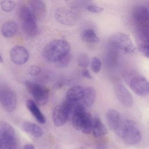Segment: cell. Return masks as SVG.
I'll use <instances>...</instances> for the list:
<instances>
[{
	"label": "cell",
	"mask_w": 149,
	"mask_h": 149,
	"mask_svg": "<svg viewBox=\"0 0 149 149\" xmlns=\"http://www.w3.org/2000/svg\"><path fill=\"white\" fill-rule=\"evenodd\" d=\"M65 1H68V0H65Z\"/></svg>",
	"instance_id": "74e56055"
},
{
	"label": "cell",
	"mask_w": 149,
	"mask_h": 149,
	"mask_svg": "<svg viewBox=\"0 0 149 149\" xmlns=\"http://www.w3.org/2000/svg\"><path fill=\"white\" fill-rule=\"evenodd\" d=\"M83 41L90 43H97L100 42V38L96 35L95 31L91 29H87L81 33Z\"/></svg>",
	"instance_id": "cb8c5ba5"
},
{
	"label": "cell",
	"mask_w": 149,
	"mask_h": 149,
	"mask_svg": "<svg viewBox=\"0 0 149 149\" xmlns=\"http://www.w3.org/2000/svg\"><path fill=\"white\" fill-rule=\"evenodd\" d=\"M70 118L69 112L62 104L55 107L52 112V119L55 126L57 127L62 126Z\"/></svg>",
	"instance_id": "7c38bea8"
},
{
	"label": "cell",
	"mask_w": 149,
	"mask_h": 149,
	"mask_svg": "<svg viewBox=\"0 0 149 149\" xmlns=\"http://www.w3.org/2000/svg\"><path fill=\"white\" fill-rule=\"evenodd\" d=\"M95 97L96 93L93 87L89 86L84 89L81 99L87 107H91L94 104Z\"/></svg>",
	"instance_id": "7402d4cb"
},
{
	"label": "cell",
	"mask_w": 149,
	"mask_h": 149,
	"mask_svg": "<svg viewBox=\"0 0 149 149\" xmlns=\"http://www.w3.org/2000/svg\"><path fill=\"white\" fill-rule=\"evenodd\" d=\"M77 63L78 65L81 68H87L90 63L88 55L86 53L80 54L77 58Z\"/></svg>",
	"instance_id": "f1b7e54d"
},
{
	"label": "cell",
	"mask_w": 149,
	"mask_h": 149,
	"mask_svg": "<svg viewBox=\"0 0 149 149\" xmlns=\"http://www.w3.org/2000/svg\"><path fill=\"white\" fill-rule=\"evenodd\" d=\"M91 132H93V134L95 137H101L106 134L107 133L106 126L98 117L93 118Z\"/></svg>",
	"instance_id": "d6986e66"
},
{
	"label": "cell",
	"mask_w": 149,
	"mask_h": 149,
	"mask_svg": "<svg viewBox=\"0 0 149 149\" xmlns=\"http://www.w3.org/2000/svg\"><path fill=\"white\" fill-rule=\"evenodd\" d=\"M86 111L83 104L77 103L71 115L72 124L75 129L80 130L81 123Z\"/></svg>",
	"instance_id": "4fadbf2b"
},
{
	"label": "cell",
	"mask_w": 149,
	"mask_h": 149,
	"mask_svg": "<svg viewBox=\"0 0 149 149\" xmlns=\"http://www.w3.org/2000/svg\"><path fill=\"white\" fill-rule=\"evenodd\" d=\"M0 100L3 109L8 112H13L17 105V94L12 89L4 90L0 95Z\"/></svg>",
	"instance_id": "9c48e42d"
},
{
	"label": "cell",
	"mask_w": 149,
	"mask_h": 149,
	"mask_svg": "<svg viewBox=\"0 0 149 149\" xmlns=\"http://www.w3.org/2000/svg\"><path fill=\"white\" fill-rule=\"evenodd\" d=\"M109 45L125 53L135 54L137 52V48L130 36L125 33H116L112 34L109 38Z\"/></svg>",
	"instance_id": "277c9868"
},
{
	"label": "cell",
	"mask_w": 149,
	"mask_h": 149,
	"mask_svg": "<svg viewBox=\"0 0 149 149\" xmlns=\"http://www.w3.org/2000/svg\"><path fill=\"white\" fill-rule=\"evenodd\" d=\"M129 84L132 90L140 97H146L148 95V80L143 76L135 75L130 78L129 81Z\"/></svg>",
	"instance_id": "52a82bcc"
},
{
	"label": "cell",
	"mask_w": 149,
	"mask_h": 149,
	"mask_svg": "<svg viewBox=\"0 0 149 149\" xmlns=\"http://www.w3.org/2000/svg\"><path fill=\"white\" fill-rule=\"evenodd\" d=\"M114 92L120 104L126 108H130L134 104L133 98L127 88L122 83H116L114 86Z\"/></svg>",
	"instance_id": "ba28073f"
},
{
	"label": "cell",
	"mask_w": 149,
	"mask_h": 149,
	"mask_svg": "<svg viewBox=\"0 0 149 149\" xmlns=\"http://www.w3.org/2000/svg\"><path fill=\"white\" fill-rule=\"evenodd\" d=\"M22 128L25 132L36 138L41 137L44 134L43 130L41 127L30 122H24L22 125Z\"/></svg>",
	"instance_id": "e0dca14e"
},
{
	"label": "cell",
	"mask_w": 149,
	"mask_h": 149,
	"mask_svg": "<svg viewBox=\"0 0 149 149\" xmlns=\"http://www.w3.org/2000/svg\"><path fill=\"white\" fill-rule=\"evenodd\" d=\"M9 55L10 60L15 64L18 65L26 63L29 61L30 56L27 49L20 45L13 47L9 51Z\"/></svg>",
	"instance_id": "30bf717a"
},
{
	"label": "cell",
	"mask_w": 149,
	"mask_h": 149,
	"mask_svg": "<svg viewBox=\"0 0 149 149\" xmlns=\"http://www.w3.org/2000/svg\"><path fill=\"white\" fill-rule=\"evenodd\" d=\"M15 137V130L9 123L0 121V138L2 140Z\"/></svg>",
	"instance_id": "44dd1931"
},
{
	"label": "cell",
	"mask_w": 149,
	"mask_h": 149,
	"mask_svg": "<svg viewBox=\"0 0 149 149\" xmlns=\"http://www.w3.org/2000/svg\"><path fill=\"white\" fill-rule=\"evenodd\" d=\"M19 16L24 33L29 37L36 36L38 33L37 19L31 10L26 6L22 7L19 11Z\"/></svg>",
	"instance_id": "3957f363"
},
{
	"label": "cell",
	"mask_w": 149,
	"mask_h": 149,
	"mask_svg": "<svg viewBox=\"0 0 149 149\" xmlns=\"http://www.w3.org/2000/svg\"><path fill=\"white\" fill-rule=\"evenodd\" d=\"M101 66L102 63L99 58L97 56H94L93 58H92L90 62V66L91 70L94 73H99L101 69Z\"/></svg>",
	"instance_id": "83f0119b"
},
{
	"label": "cell",
	"mask_w": 149,
	"mask_h": 149,
	"mask_svg": "<svg viewBox=\"0 0 149 149\" xmlns=\"http://www.w3.org/2000/svg\"><path fill=\"white\" fill-rule=\"evenodd\" d=\"M41 71V69L40 66L37 65H33L29 68L28 72L31 76H36L40 73Z\"/></svg>",
	"instance_id": "1f68e13d"
},
{
	"label": "cell",
	"mask_w": 149,
	"mask_h": 149,
	"mask_svg": "<svg viewBox=\"0 0 149 149\" xmlns=\"http://www.w3.org/2000/svg\"><path fill=\"white\" fill-rule=\"evenodd\" d=\"M18 30L17 24L12 20L5 22L1 26V31L2 35L5 38H11L17 33Z\"/></svg>",
	"instance_id": "2e32d148"
},
{
	"label": "cell",
	"mask_w": 149,
	"mask_h": 149,
	"mask_svg": "<svg viewBox=\"0 0 149 149\" xmlns=\"http://www.w3.org/2000/svg\"><path fill=\"white\" fill-rule=\"evenodd\" d=\"M134 19L140 27H148V11L143 5L135 6L132 11Z\"/></svg>",
	"instance_id": "8fae6325"
},
{
	"label": "cell",
	"mask_w": 149,
	"mask_h": 149,
	"mask_svg": "<svg viewBox=\"0 0 149 149\" xmlns=\"http://www.w3.org/2000/svg\"><path fill=\"white\" fill-rule=\"evenodd\" d=\"M114 131L127 144L135 145L141 141V132L137 124L131 119L120 121Z\"/></svg>",
	"instance_id": "6da1fadb"
},
{
	"label": "cell",
	"mask_w": 149,
	"mask_h": 149,
	"mask_svg": "<svg viewBox=\"0 0 149 149\" xmlns=\"http://www.w3.org/2000/svg\"><path fill=\"white\" fill-rule=\"evenodd\" d=\"M138 48L144 56L146 58L149 57V42H138Z\"/></svg>",
	"instance_id": "f546056e"
},
{
	"label": "cell",
	"mask_w": 149,
	"mask_h": 149,
	"mask_svg": "<svg viewBox=\"0 0 149 149\" xmlns=\"http://www.w3.org/2000/svg\"><path fill=\"white\" fill-rule=\"evenodd\" d=\"M90 1H91V0H90Z\"/></svg>",
	"instance_id": "f35d334b"
},
{
	"label": "cell",
	"mask_w": 149,
	"mask_h": 149,
	"mask_svg": "<svg viewBox=\"0 0 149 149\" xmlns=\"http://www.w3.org/2000/svg\"><path fill=\"white\" fill-rule=\"evenodd\" d=\"M81 75L83 77L87 79H92V76L90 74L89 70L86 68H84L81 70Z\"/></svg>",
	"instance_id": "836d02e7"
},
{
	"label": "cell",
	"mask_w": 149,
	"mask_h": 149,
	"mask_svg": "<svg viewBox=\"0 0 149 149\" xmlns=\"http://www.w3.org/2000/svg\"><path fill=\"white\" fill-rule=\"evenodd\" d=\"M25 85L37 104L44 105L47 103L49 96V88L41 84L30 81H27Z\"/></svg>",
	"instance_id": "5b68a950"
},
{
	"label": "cell",
	"mask_w": 149,
	"mask_h": 149,
	"mask_svg": "<svg viewBox=\"0 0 149 149\" xmlns=\"http://www.w3.org/2000/svg\"><path fill=\"white\" fill-rule=\"evenodd\" d=\"M1 9L5 12H10L13 11L16 7V2L15 0H2L0 3Z\"/></svg>",
	"instance_id": "484cf974"
},
{
	"label": "cell",
	"mask_w": 149,
	"mask_h": 149,
	"mask_svg": "<svg viewBox=\"0 0 149 149\" xmlns=\"http://www.w3.org/2000/svg\"><path fill=\"white\" fill-rule=\"evenodd\" d=\"M55 18L59 23L67 26L74 25L79 19L74 11L64 7L59 8L55 10Z\"/></svg>",
	"instance_id": "8992f818"
},
{
	"label": "cell",
	"mask_w": 149,
	"mask_h": 149,
	"mask_svg": "<svg viewBox=\"0 0 149 149\" xmlns=\"http://www.w3.org/2000/svg\"><path fill=\"white\" fill-rule=\"evenodd\" d=\"M87 9L88 11L91 12V13H100L103 12L104 8L95 5H90L87 6Z\"/></svg>",
	"instance_id": "d6a6232c"
},
{
	"label": "cell",
	"mask_w": 149,
	"mask_h": 149,
	"mask_svg": "<svg viewBox=\"0 0 149 149\" xmlns=\"http://www.w3.org/2000/svg\"><path fill=\"white\" fill-rule=\"evenodd\" d=\"M24 149H36L35 147L31 144H26L24 146Z\"/></svg>",
	"instance_id": "e575fe53"
},
{
	"label": "cell",
	"mask_w": 149,
	"mask_h": 149,
	"mask_svg": "<svg viewBox=\"0 0 149 149\" xmlns=\"http://www.w3.org/2000/svg\"><path fill=\"white\" fill-rule=\"evenodd\" d=\"M84 88L80 86H74L69 88L66 93V99L77 101L82 98Z\"/></svg>",
	"instance_id": "ffe728a7"
},
{
	"label": "cell",
	"mask_w": 149,
	"mask_h": 149,
	"mask_svg": "<svg viewBox=\"0 0 149 149\" xmlns=\"http://www.w3.org/2000/svg\"><path fill=\"white\" fill-rule=\"evenodd\" d=\"M37 20L43 18L47 13V7L42 0H31L30 8Z\"/></svg>",
	"instance_id": "5bb4252c"
},
{
	"label": "cell",
	"mask_w": 149,
	"mask_h": 149,
	"mask_svg": "<svg viewBox=\"0 0 149 149\" xmlns=\"http://www.w3.org/2000/svg\"><path fill=\"white\" fill-rule=\"evenodd\" d=\"M71 60V55L70 53L68 54L63 57H62L61 59H60L59 61L56 62L57 66L59 68H65L67 66Z\"/></svg>",
	"instance_id": "4dcf8cb0"
},
{
	"label": "cell",
	"mask_w": 149,
	"mask_h": 149,
	"mask_svg": "<svg viewBox=\"0 0 149 149\" xmlns=\"http://www.w3.org/2000/svg\"><path fill=\"white\" fill-rule=\"evenodd\" d=\"M3 58H2V56H1V55L0 54V63H3Z\"/></svg>",
	"instance_id": "d590c367"
},
{
	"label": "cell",
	"mask_w": 149,
	"mask_h": 149,
	"mask_svg": "<svg viewBox=\"0 0 149 149\" xmlns=\"http://www.w3.org/2000/svg\"><path fill=\"white\" fill-rule=\"evenodd\" d=\"M2 146V139L0 138V149H1Z\"/></svg>",
	"instance_id": "8d00e7d4"
},
{
	"label": "cell",
	"mask_w": 149,
	"mask_h": 149,
	"mask_svg": "<svg viewBox=\"0 0 149 149\" xmlns=\"http://www.w3.org/2000/svg\"><path fill=\"white\" fill-rule=\"evenodd\" d=\"M2 140V146L1 149H16L17 140L15 137L3 139Z\"/></svg>",
	"instance_id": "4316f807"
},
{
	"label": "cell",
	"mask_w": 149,
	"mask_h": 149,
	"mask_svg": "<svg viewBox=\"0 0 149 149\" xmlns=\"http://www.w3.org/2000/svg\"><path fill=\"white\" fill-rule=\"evenodd\" d=\"M26 105L28 110L31 112L35 119L41 124L45 123L46 120L44 115L39 109L37 104L31 100H28L26 101Z\"/></svg>",
	"instance_id": "9a60e30c"
},
{
	"label": "cell",
	"mask_w": 149,
	"mask_h": 149,
	"mask_svg": "<svg viewBox=\"0 0 149 149\" xmlns=\"http://www.w3.org/2000/svg\"><path fill=\"white\" fill-rule=\"evenodd\" d=\"M106 119L110 129L115 130L120 122L119 113L117 111L110 109L106 112Z\"/></svg>",
	"instance_id": "ac0fdd59"
},
{
	"label": "cell",
	"mask_w": 149,
	"mask_h": 149,
	"mask_svg": "<svg viewBox=\"0 0 149 149\" xmlns=\"http://www.w3.org/2000/svg\"><path fill=\"white\" fill-rule=\"evenodd\" d=\"M118 49L114 47L109 45L107 53V62L111 65L115 63L118 59Z\"/></svg>",
	"instance_id": "d4e9b609"
},
{
	"label": "cell",
	"mask_w": 149,
	"mask_h": 149,
	"mask_svg": "<svg viewBox=\"0 0 149 149\" xmlns=\"http://www.w3.org/2000/svg\"><path fill=\"white\" fill-rule=\"evenodd\" d=\"M70 45L65 40L58 39L48 43L42 49L44 59L50 62H56L69 53Z\"/></svg>",
	"instance_id": "7a4b0ae2"
},
{
	"label": "cell",
	"mask_w": 149,
	"mask_h": 149,
	"mask_svg": "<svg viewBox=\"0 0 149 149\" xmlns=\"http://www.w3.org/2000/svg\"><path fill=\"white\" fill-rule=\"evenodd\" d=\"M93 122V118L91 113L86 112L81 123L80 130L84 134H89L91 132Z\"/></svg>",
	"instance_id": "603a6c76"
}]
</instances>
